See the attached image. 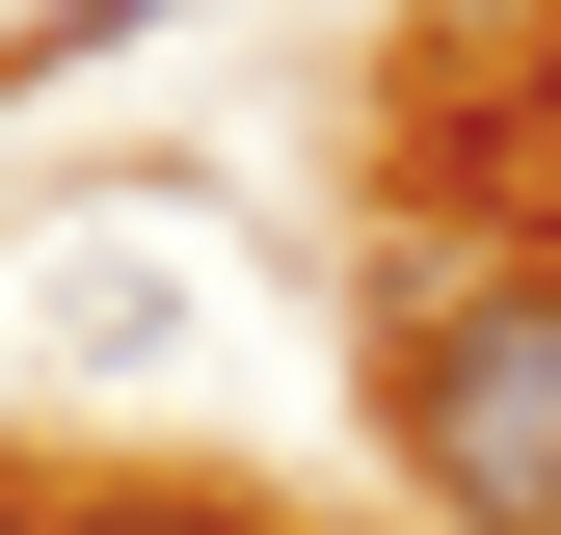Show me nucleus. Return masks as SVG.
I'll list each match as a JSON object with an SVG mask.
<instances>
[{"label":"nucleus","instance_id":"4","mask_svg":"<svg viewBox=\"0 0 561 535\" xmlns=\"http://www.w3.org/2000/svg\"><path fill=\"white\" fill-rule=\"evenodd\" d=\"M0 535H27V509H0Z\"/></svg>","mask_w":561,"mask_h":535},{"label":"nucleus","instance_id":"1","mask_svg":"<svg viewBox=\"0 0 561 535\" xmlns=\"http://www.w3.org/2000/svg\"><path fill=\"white\" fill-rule=\"evenodd\" d=\"M401 455H428L455 535H561V268H401Z\"/></svg>","mask_w":561,"mask_h":535},{"label":"nucleus","instance_id":"3","mask_svg":"<svg viewBox=\"0 0 561 535\" xmlns=\"http://www.w3.org/2000/svg\"><path fill=\"white\" fill-rule=\"evenodd\" d=\"M107 27H187V0H54V54H107Z\"/></svg>","mask_w":561,"mask_h":535},{"label":"nucleus","instance_id":"2","mask_svg":"<svg viewBox=\"0 0 561 535\" xmlns=\"http://www.w3.org/2000/svg\"><path fill=\"white\" fill-rule=\"evenodd\" d=\"M81 535H267V509H187V482H134V509H81Z\"/></svg>","mask_w":561,"mask_h":535}]
</instances>
